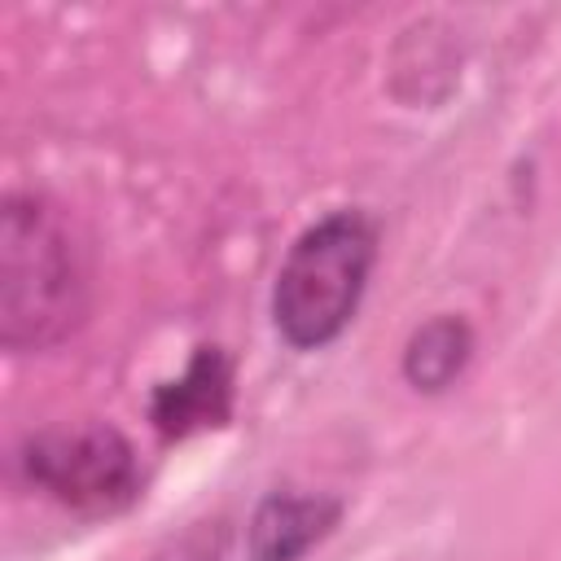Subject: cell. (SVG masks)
<instances>
[{
  "label": "cell",
  "instance_id": "6da1fadb",
  "mask_svg": "<svg viewBox=\"0 0 561 561\" xmlns=\"http://www.w3.org/2000/svg\"><path fill=\"white\" fill-rule=\"evenodd\" d=\"M88 316V267L70 219L44 193L0 202V346L39 355Z\"/></svg>",
  "mask_w": 561,
  "mask_h": 561
},
{
  "label": "cell",
  "instance_id": "7a4b0ae2",
  "mask_svg": "<svg viewBox=\"0 0 561 561\" xmlns=\"http://www.w3.org/2000/svg\"><path fill=\"white\" fill-rule=\"evenodd\" d=\"M377 263V219L342 206L307 224L272 285L276 333L294 351H320L355 320Z\"/></svg>",
  "mask_w": 561,
  "mask_h": 561
},
{
  "label": "cell",
  "instance_id": "3957f363",
  "mask_svg": "<svg viewBox=\"0 0 561 561\" xmlns=\"http://www.w3.org/2000/svg\"><path fill=\"white\" fill-rule=\"evenodd\" d=\"M22 478L83 517H114L140 500L145 469L131 438L105 421L53 425L18 447Z\"/></svg>",
  "mask_w": 561,
  "mask_h": 561
},
{
  "label": "cell",
  "instance_id": "277c9868",
  "mask_svg": "<svg viewBox=\"0 0 561 561\" xmlns=\"http://www.w3.org/2000/svg\"><path fill=\"white\" fill-rule=\"evenodd\" d=\"M342 522V500L324 491H267L245 522L250 561H302Z\"/></svg>",
  "mask_w": 561,
  "mask_h": 561
},
{
  "label": "cell",
  "instance_id": "5b68a950",
  "mask_svg": "<svg viewBox=\"0 0 561 561\" xmlns=\"http://www.w3.org/2000/svg\"><path fill=\"white\" fill-rule=\"evenodd\" d=\"M232 412V359L219 346H197L180 377L162 381L149 399V421L167 438L224 425Z\"/></svg>",
  "mask_w": 561,
  "mask_h": 561
},
{
  "label": "cell",
  "instance_id": "8992f818",
  "mask_svg": "<svg viewBox=\"0 0 561 561\" xmlns=\"http://www.w3.org/2000/svg\"><path fill=\"white\" fill-rule=\"evenodd\" d=\"M473 359V329L465 316L438 311L425 324L412 329L403 346V381L421 394H443L460 381V373Z\"/></svg>",
  "mask_w": 561,
  "mask_h": 561
}]
</instances>
